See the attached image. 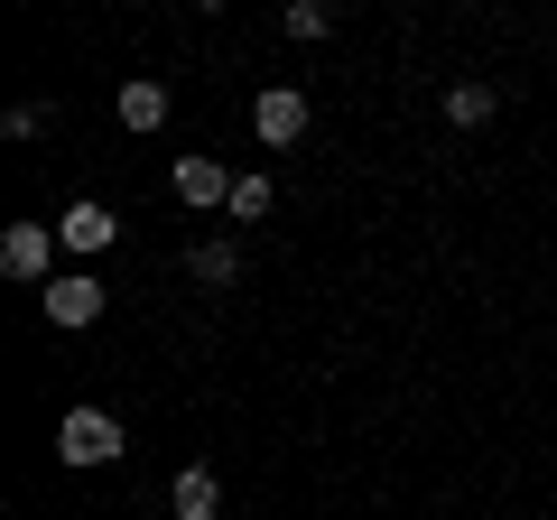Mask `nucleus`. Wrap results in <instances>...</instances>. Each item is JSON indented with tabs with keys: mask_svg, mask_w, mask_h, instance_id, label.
<instances>
[{
	"mask_svg": "<svg viewBox=\"0 0 557 520\" xmlns=\"http://www.w3.org/2000/svg\"><path fill=\"white\" fill-rule=\"evenodd\" d=\"M121 446H131V437H121L112 409H65V428H57V456L65 465H112Z\"/></svg>",
	"mask_w": 557,
	"mask_h": 520,
	"instance_id": "f257e3e1",
	"label": "nucleus"
},
{
	"mask_svg": "<svg viewBox=\"0 0 557 520\" xmlns=\"http://www.w3.org/2000/svg\"><path fill=\"white\" fill-rule=\"evenodd\" d=\"M0 270H10V280H57V233H47V223H10V233H0Z\"/></svg>",
	"mask_w": 557,
	"mask_h": 520,
	"instance_id": "f03ea898",
	"label": "nucleus"
},
{
	"mask_svg": "<svg viewBox=\"0 0 557 520\" xmlns=\"http://www.w3.org/2000/svg\"><path fill=\"white\" fill-rule=\"evenodd\" d=\"M251 131H260V149H298V140H307V94L270 84V94L251 102Z\"/></svg>",
	"mask_w": 557,
	"mask_h": 520,
	"instance_id": "7ed1b4c3",
	"label": "nucleus"
},
{
	"mask_svg": "<svg viewBox=\"0 0 557 520\" xmlns=\"http://www.w3.org/2000/svg\"><path fill=\"white\" fill-rule=\"evenodd\" d=\"M38 307H47V325H94V317H102V280H84V270H57V280L38 288Z\"/></svg>",
	"mask_w": 557,
	"mask_h": 520,
	"instance_id": "20e7f679",
	"label": "nucleus"
},
{
	"mask_svg": "<svg viewBox=\"0 0 557 520\" xmlns=\"http://www.w3.org/2000/svg\"><path fill=\"white\" fill-rule=\"evenodd\" d=\"M57 242H65V251H112V242H121V214L84 196V205H65V214H57Z\"/></svg>",
	"mask_w": 557,
	"mask_h": 520,
	"instance_id": "39448f33",
	"label": "nucleus"
},
{
	"mask_svg": "<svg viewBox=\"0 0 557 520\" xmlns=\"http://www.w3.org/2000/svg\"><path fill=\"white\" fill-rule=\"evenodd\" d=\"M168 186H177V196L196 205V214H214V205H233V177H223L214 159H177V177H168Z\"/></svg>",
	"mask_w": 557,
	"mask_h": 520,
	"instance_id": "423d86ee",
	"label": "nucleus"
},
{
	"mask_svg": "<svg viewBox=\"0 0 557 520\" xmlns=\"http://www.w3.org/2000/svg\"><path fill=\"white\" fill-rule=\"evenodd\" d=\"M112 112L131 121V131H159V121H168V84H159V75H131V84H121V102H112Z\"/></svg>",
	"mask_w": 557,
	"mask_h": 520,
	"instance_id": "0eeeda50",
	"label": "nucleus"
},
{
	"mask_svg": "<svg viewBox=\"0 0 557 520\" xmlns=\"http://www.w3.org/2000/svg\"><path fill=\"white\" fill-rule=\"evenodd\" d=\"M168 502H177V520H214L223 511V483L205 474V465H186V474L168 483Z\"/></svg>",
	"mask_w": 557,
	"mask_h": 520,
	"instance_id": "6e6552de",
	"label": "nucleus"
},
{
	"mask_svg": "<svg viewBox=\"0 0 557 520\" xmlns=\"http://www.w3.org/2000/svg\"><path fill=\"white\" fill-rule=\"evenodd\" d=\"M186 270H196L205 288H233V280H242V251H233V242H196V251H186Z\"/></svg>",
	"mask_w": 557,
	"mask_h": 520,
	"instance_id": "1a4fd4ad",
	"label": "nucleus"
},
{
	"mask_svg": "<svg viewBox=\"0 0 557 520\" xmlns=\"http://www.w3.org/2000/svg\"><path fill=\"white\" fill-rule=\"evenodd\" d=\"M493 112H502V94H493V84H456V94H446V121H456V131H483Z\"/></svg>",
	"mask_w": 557,
	"mask_h": 520,
	"instance_id": "9d476101",
	"label": "nucleus"
},
{
	"mask_svg": "<svg viewBox=\"0 0 557 520\" xmlns=\"http://www.w3.org/2000/svg\"><path fill=\"white\" fill-rule=\"evenodd\" d=\"M278 28H288L298 47H317V38H325L335 20H325V0H288V10H278Z\"/></svg>",
	"mask_w": 557,
	"mask_h": 520,
	"instance_id": "9b49d317",
	"label": "nucleus"
},
{
	"mask_svg": "<svg viewBox=\"0 0 557 520\" xmlns=\"http://www.w3.org/2000/svg\"><path fill=\"white\" fill-rule=\"evenodd\" d=\"M223 214L260 223V214H270V177H233V205H223Z\"/></svg>",
	"mask_w": 557,
	"mask_h": 520,
	"instance_id": "f8f14e48",
	"label": "nucleus"
},
{
	"mask_svg": "<svg viewBox=\"0 0 557 520\" xmlns=\"http://www.w3.org/2000/svg\"><path fill=\"white\" fill-rule=\"evenodd\" d=\"M0 131H10V140H38L47 112H38V102H10V121H0Z\"/></svg>",
	"mask_w": 557,
	"mask_h": 520,
	"instance_id": "ddd939ff",
	"label": "nucleus"
},
{
	"mask_svg": "<svg viewBox=\"0 0 557 520\" xmlns=\"http://www.w3.org/2000/svg\"><path fill=\"white\" fill-rule=\"evenodd\" d=\"M196 10H223V0H196Z\"/></svg>",
	"mask_w": 557,
	"mask_h": 520,
	"instance_id": "4468645a",
	"label": "nucleus"
}]
</instances>
